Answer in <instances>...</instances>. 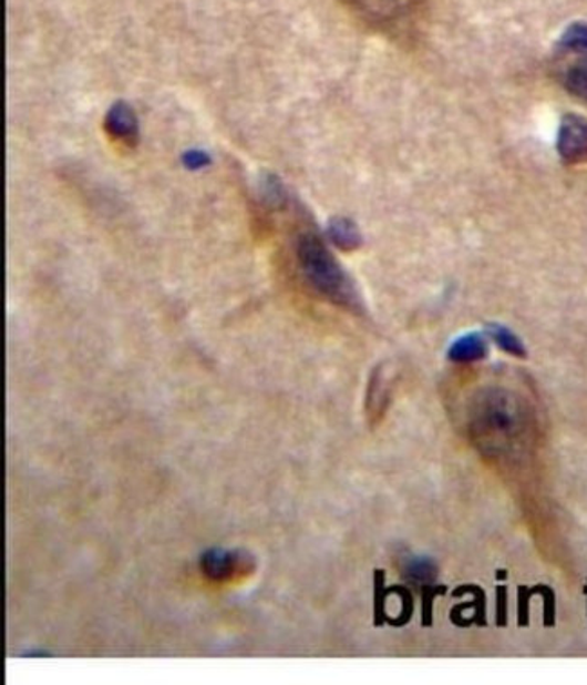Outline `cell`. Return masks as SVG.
Segmentation results:
<instances>
[{
    "mask_svg": "<svg viewBox=\"0 0 587 685\" xmlns=\"http://www.w3.org/2000/svg\"><path fill=\"white\" fill-rule=\"evenodd\" d=\"M528 412L519 398L506 389H486L470 406V432L490 454L514 451L528 432Z\"/></svg>",
    "mask_w": 587,
    "mask_h": 685,
    "instance_id": "cell-1",
    "label": "cell"
},
{
    "mask_svg": "<svg viewBox=\"0 0 587 685\" xmlns=\"http://www.w3.org/2000/svg\"><path fill=\"white\" fill-rule=\"evenodd\" d=\"M295 257L306 283L323 299L343 308H358L357 292L351 279L317 232L300 231L295 241Z\"/></svg>",
    "mask_w": 587,
    "mask_h": 685,
    "instance_id": "cell-2",
    "label": "cell"
},
{
    "mask_svg": "<svg viewBox=\"0 0 587 685\" xmlns=\"http://www.w3.org/2000/svg\"><path fill=\"white\" fill-rule=\"evenodd\" d=\"M352 13L378 28L402 22L416 11L421 0H343Z\"/></svg>",
    "mask_w": 587,
    "mask_h": 685,
    "instance_id": "cell-3",
    "label": "cell"
},
{
    "mask_svg": "<svg viewBox=\"0 0 587 685\" xmlns=\"http://www.w3.org/2000/svg\"><path fill=\"white\" fill-rule=\"evenodd\" d=\"M557 152L566 163L587 160V120L578 114H564L558 127Z\"/></svg>",
    "mask_w": 587,
    "mask_h": 685,
    "instance_id": "cell-4",
    "label": "cell"
},
{
    "mask_svg": "<svg viewBox=\"0 0 587 685\" xmlns=\"http://www.w3.org/2000/svg\"><path fill=\"white\" fill-rule=\"evenodd\" d=\"M557 59L563 62L558 73L566 91L587 102V53L557 50Z\"/></svg>",
    "mask_w": 587,
    "mask_h": 685,
    "instance_id": "cell-5",
    "label": "cell"
},
{
    "mask_svg": "<svg viewBox=\"0 0 587 685\" xmlns=\"http://www.w3.org/2000/svg\"><path fill=\"white\" fill-rule=\"evenodd\" d=\"M246 558L243 553L230 550H208L202 558V569L206 577L214 581H228L245 569Z\"/></svg>",
    "mask_w": 587,
    "mask_h": 685,
    "instance_id": "cell-6",
    "label": "cell"
},
{
    "mask_svg": "<svg viewBox=\"0 0 587 685\" xmlns=\"http://www.w3.org/2000/svg\"><path fill=\"white\" fill-rule=\"evenodd\" d=\"M105 131L113 142L120 143L123 147H134L137 142V123L133 109L125 103H116L109 111Z\"/></svg>",
    "mask_w": 587,
    "mask_h": 685,
    "instance_id": "cell-7",
    "label": "cell"
},
{
    "mask_svg": "<svg viewBox=\"0 0 587 685\" xmlns=\"http://www.w3.org/2000/svg\"><path fill=\"white\" fill-rule=\"evenodd\" d=\"M488 346L481 334H468L457 338L449 348V358L455 364L480 362L486 357Z\"/></svg>",
    "mask_w": 587,
    "mask_h": 685,
    "instance_id": "cell-8",
    "label": "cell"
},
{
    "mask_svg": "<svg viewBox=\"0 0 587 685\" xmlns=\"http://www.w3.org/2000/svg\"><path fill=\"white\" fill-rule=\"evenodd\" d=\"M329 237L342 251H354L362 243L357 225L346 217H337L329 223Z\"/></svg>",
    "mask_w": 587,
    "mask_h": 685,
    "instance_id": "cell-9",
    "label": "cell"
},
{
    "mask_svg": "<svg viewBox=\"0 0 587 685\" xmlns=\"http://www.w3.org/2000/svg\"><path fill=\"white\" fill-rule=\"evenodd\" d=\"M558 51H573V53H587V24L586 22H575L568 25L566 31L560 34L557 42Z\"/></svg>",
    "mask_w": 587,
    "mask_h": 685,
    "instance_id": "cell-10",
    "label": "cell"
},
{
    "mask_svg": "<svg viewBox=\"0 0 587 685\" xmlns=\"http://www.w3.org/2000/svg\"><path fill=\"white\" fill-rule=\"evenodd\" d=\"M490 337L494 338V343L500 346L503 351L509 352L512 357H526V349L524 344L521 343V338L512 331V329L504 328L500 324H492L488 328Z\"/></svg>",
    "mask_w": 587,
    "mask_h": 685,
    "instance_id": "cell-11",
    "label": "cell"
},
{
    "mask_svg": "<svg viewBox=\"0 0 587 685\" xmlns=\"http://www.w3.org/2000/svg\"><path fill=\"white\" fill-rule=\"evenodd\" d=\"M406 577L411 579L412 583L425 584L432 583L436 579V564L432 563L431 559L414 558L406 563Z\"/></svg>",
    "mask_w": 587,
    "mask_h": 685,
    "instance_id": "cell-12",
    "label": "cell"
}]
</instances>
